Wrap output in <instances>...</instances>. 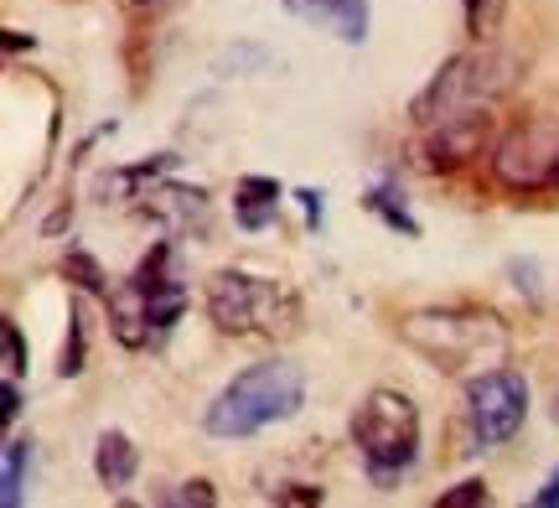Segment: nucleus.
Listing matches in <instances>:
<instances>
[{"label": "nucleus", "instance_id": "cd10ccee", "mask_svg": "<svg viewBox=\"0 0 559 508\" xmlns=\"http://www.w3.org/2000/svg\"><path fill=\"white\" fill-rule=\"evenodd\" d=\"M555 187H559V172H555Z\"/></svg>", "mask_w": 559, "mask_h": 508}, {"label": "nucleus", "instance_id": "39448f33", "mask_svg": "<svg viewBox=\"0 0 559 508\" xmlns=\"http://www.w3.org/2000/svg\"><path fill=\"white\" fill-rule=\"evenodd\" d=\"M207 317L228 338H249V332H290L300 317V302L290 285L270 281V275H249V270H218L207 281Z\"/></svg>", "mask_w": 559, "mask_h": 508}, {"label": "nucleus", "instance_id": "7ed1b4c3", "mask_svg": "<svg viewBox=\"0 0 559 508\" xmlns=\"http://www.w3.org/2000/svg\"><path fill=\"white\" fill-rule=\"evenodd\" d=\"M513 83H519V58L492 47V42H477V47H466L456 58H445V68L415 94L409 120H415L419 130H430V125H440V120L492 109L498 99L513 94Z\"/></svg>", "mask_w": 559, "mask_h": 508}, {"label": "nucleus", "instance_id": "4be33fe9", "mask_svg": "<svg viewBox=\"0 0 559 508\" xmlns=\"http://www.w3.org/2000/svg\"><path fill=\"white\" fill-rule=\"evenodd\" d=\"M166 504H198V508H213V504H218V493H213V483H181L177 493H166Z\"/></svg>", "mask_w": 559, "mask_h": 508}, {"label": "nucleus", "instance_id": "b1692460", "mask_svg": "<svg viewBox=\"0 0 559 508\" xmlns=\"http://www.w3.org/2000/svg\"><path fill=\"white\" fill-rule=\"evenodd\" d=\"M270 498H275V504H321L326 493H321V488H306V483H290V488H275Z\"/></svg>", "mask_w": 559, "mask_h": 508}, {"label": "nucleus", "instance_id": "f03ea898", "mask_svg": "<svg viewBox=\"0 0 559 508\" xmlns=\"http://www.w3.org/2000/svg\"><path fill=\"white\" fill-rule=\"evenodd\" d=\"M300 405H306V374H300V364L264 358V364L243 368V374H234L218 389V400L207 405L202 426L218 441H249L264 426H280V421L300 415Z\"/></svg>", "mask_w": 559, "mask_h": 508}, {"label": "nucleus", "instance_id": "9d476101", "mask_svg": "<svg viewBox=\"0 0 559 508\" xmlns=\"http://www.w3.org/2000/svg\"><path fill=\"white\" fill-rule=\"evenodd\" d=\"M104 306H109V327H115V338H120L124 347H145L156 332H151V317H145V296H140L135 281L115 285L109 296H104Z\"/></svg>", "mask_w": 559, "mask_h": 508}, {"label": "nucleus", "instance_id": "c85d7f7f", "mask_svg": "<svg viewBox=\"0 0 559 508\" xmlns=\"http://www.w3.org/2000/svg\"><path fill=\"white\" fill-rule=\"evenodd\" d=\"M140 5H145V0H140Z\"/></svg>", "mask_w": 559, "mask_h": 508}, {"label": "nucleus", "instance_id": "a211bd4d", "mask_svg": "<svg viewBox=\"0 0 559 508\" xmlns=\"http://www.w3.org/2000/svg\"><path fill=\"white\" fill-rule=\"evenodd\" d=\"M502 11H508V0H461V16H466V32L477 42H492L502 26Z\"/></svg>", "mask_w": 559, "mask_h": 508}, {"label": "nucleus", "instance_id": "aec40b11", "mask_svg": "<svg viewBox=\"0 0 559 508\" xmlns=\"http://www.w3.org/2000/svg\"><path fill=\"white\" fill-rule=\"evenodd\" d=\"M481 504H492V493H487L481 477H466V483H456V488H445L436 498V508H481Z\"/></svg>", "mask_w": 559, "mask_h": 508}, {"label": "nucleus", "instance_id": "20e7f679", "mask_svg": "<svg viewBox=\"0 0 559 508\" xmlns=\"http://www.w3.org/2000/svg\"><path fill=\"white\" fill-rule=\"evenodd\" d=\"M353 447L379 488H394L419 457V410L404 389H368L353 410Z\"/></svg>", "mask_w": 559, "mask_h": 508}, {"label": "nucleus", "instance_id": "a878e982", "mask_svg": "<svg viewBox=\"0 0 559 508\" xmlns=\"http://www.w3.org/2000/svg\"><path fill=\"white\" fill-rule=\"evenodd\" d=\"M534 508H559V468L549 472V483L534 493Z\"/></svg>", "mask_w": 559, "mask_h": 508}, {"label": "nucleus", "instance_id": "412c9836", "mask_svg": "<svg viewBox=\"0 0 559 508\" xmlns=\"http://www.w3.org/2000/svg\"><path fill=\"white\" fill-rule=\"evenodd\" d=\"M0 358H5V379H21V374H26V338H21L16 322L0 327Z\"/></svg>", "mask_w": 559, "mask_h": 508}, {"label": "nucleus", "instance_id": "f257e3e1", "mask_svg": "<svg viewBox=\"0 0 559 508\" xmlns=\"http://www.w3.org/2000/svg\"><path fill=\"white\" fill-rule=\"evenodd\" d=\"M400 343L419 353L440 374H487V368L508 364L513 353V332L498 311L487 306H430V311H409L400 322Z\"/></svg>", "mask_w": 559, "mask_h": 508}, {"label": "nucleus", "instance_id": "dca6fc26", "mask_svg": "<svg viewBox=\"0 0 559 508\" xmlns=\"http://www.w3.org/2000/svg\"><path fill=\"white\" fill-rule=\"evenodd\" d=\"M26 457H32V441L11 436L5 441V468H0V504L21 508V472H26Z\"/></svg>", "mask_w": 559, "mask_h": 508}, {"label": "nucleus", "instance_id": "f8f14e48", "mask_svg": "<svg viewBox=\"0 0 559 508\" xmlns=\"http://www.w3.org/2000/svg\"><path fill=\"white\" fill-rule=\"evenodd\" d=\"M94 472H99L104 488H130L140 472V451L124 430H104L99 447H94Z\"/></svg>", "mask_w": 559, "mask_h": 508}, {"label": "nucleus", "instance_id": "423d86ee", "mask_svg": "<svg viewBox=\"0 0 559 508\" xmlns=\"http://www.w3.org/2000/svg\"><path fill=\"white\" fill-rule=\"evenodd\" d=\"M466 421H472V436L481 447H502L513 441L519 426L528 421V379L519 368H487V374H472L466 379Z\"/></svg>", "mask_w": 559, "mask_h": 508}, {"label": "nucleus", "instance_id": "6e6552de", "mask_svg": "<svg viewBox=\"0 0 559 508\" xmlns=\"http://www.w3.org/2000/svg\"><path fill=\"white\" fill-rule=\"evenodd\" d=\"M481 151H492V115H487V109L430 125V135L419 145V156H425L430 172H456V166L477 162Z\"/></svg>", "mask_w": 559, "mask_h": 508}, {"label": "nucleus", "instance_id": "4468645a", "mask_svg": "<svg viewBox=\"0 0 559 508\" xmlns=\"http://www.w3.org/2000/svg\"><path fill=\"white\" fill-rule=\"evenodd\" d=\"M177 166V156L166 151V156H156V162H140V166H120V172H109L99 182V192H115V198H145L140 192V182H156L160 172H171Z\"/></svg>", "mask_w": 559, "mask_h": 508}, {"label": "nucleus", "instance_id": "393cba45", "mask_svg": "<svg viewBox=\"0 0 559 508\" xmlns=\"http://www.w3.org/2000/svg\"><path fill=\"white\" fill-rule=\"evenodd\" d=\"M16 415H21V385L16 379H5V385H0V421L16 426Z\"/></svg>", "mask_w": 559, "mask_h": 508}, {"label": "nucleus", "instance_id": "0eeeda50", "mask_svg": "<svg viewBox=\"0 0 559 508\" xmlns=\"http://www.w3.org/2000/svg\"><path fill=\"white\" fill-rule=\"evenodd\" d=\"M559 172V120H523L492 145V177L508 192H544Z\"/></svg>", "mask_w": 559, "mask_h": 508}, {"label": "nucleus", "instance_id": "bb28decb", "mask_svg": "<svg viewBox=\"0 0 559 508\" xmlns=\"http://www.w3.org/2000/svg\"><path fill=\"white\" fill-rule=\"evenodd\" d=\"M21 47H26V52H32V47H37V42H32V37H21V32H11V26H5V52H21Z\"/></svg>", "mask_w": 559, "mask_h": 508}, {"label": "nucleus", "instance_id": "2eb2a0df", "mask_svg": "<svg viewBox=\"0 0 559 508\" xmlns=\"http://www.w3.org/2000/svg\"><path fill=\"white\" fill-rule=\"evenodd\" d=\"M362 208H368V213H379V218L394 228V234H404V239H419V224L409 218V208H404V198L394 192V182H379L373 192H368V198H362Z\"/></svg>", "mask_w": 559, "mask_h": 508}, {"label": "nucleus", "instance_id": "ddd939ff", "mask_svg": "<svg viewBox=\"0 0 559 508\" xmlns=\"http://www.w3.org/2000/svg\"><path fill=\"white\" fill-rule=\"evenodd\" d=\"M145 213L192 224L198 213H207V192H202V187H151V192H145Z\"/></svg>", "mask_w": 559, "mask_h": 508}, {"label": "nucleus", "instance_id": "1a4fd4ad", "mask_svg": "<svg viewBox=\"0 0 559 508\" xmlns=\"http://www.w3.org/2000/svg\"><path fill=\"white\" fill-rule=\"evenodd\" d=\"M280 5L296 21H306V26L332 32L347 47H358L368 37V0H280Z\"/></svg>", "mask_w": 559, "mask_h": 508}, {"label": "nucleus", "instance_id": "6ab92c4d", "mask_svg": "<svg viewBox=\"0 0 559 508\" xmlns=\"http://www.w3.org/2000/svg\"><path fill=\"white\" fill-rule=\"evenodd\" d=\"M83 364H88V338H83V317L68 311V338H62V353H58V374L62 379H79Z\"/></svg>", "mask_w": 559, "mask_h": 508}, {"label": "nucleus", "instance_id": "9b49d317", "mask_svg": "<svg viewBox=\"0 0 559 508\" xmlns=\"http://www.w3.org/2000/svg\"><path fill=\"white\" fill-rule=\"evenodd\" d=\"M280 198H285V187H280L275 177H243L239 192H234V218H239V228H249V234L270 228L280 213Z\"/></svg>", "mask_w": 559, "mask_h": 508}, {"label": "nucleus", "instance_id": "f3484780", "mask_svg": "<svg viewBox=\"0 0 559 508\" xmlns=\"http://www.w3.org/2000/svg\"><path fill=\"white\" fill-rule=\"evenodd\" d=\"M62 275L79 285V291H88V296H109V275L99 270V260H94L88 249H68V260H62Z\"/></svg>", "mask_w": 559, "mask_h": 508}, {"label": "nucleus", "instance_id": "5701e85b", "mask_svg": "<svg viewBox=\"0 0 559 508\" xmlns=\"http://www.w3.org/2000/svg\"><path fill=\"white\" fill-rule=\"evenodd\" d=\"M296 198H300V208H306V224L321 228V218H326V192H321V187H300Z\"/></svg>", "mask_w": 559, "mask_h": 508}]
</instances>
